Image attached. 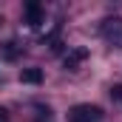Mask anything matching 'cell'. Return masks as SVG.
Segmentation results:
<instances>
[{
  "label": "cell",
  "mask_w": 122,
  "mask_h": 122,
  "mask_svg": "<svg viewBox=\"0 0 122 122\" xmlns=\"http://www.w3.org/2000/svg\"><path fill=\"white\" fill-rule=\"evenodd\" d=\"M102 37H108L111 43L122 46V20L119 17H108V20L102 23Z\"/></svg>",
  "instance_id": "7a4b0ae2"
},
{
  "label": "cell",
  "mask_w": 122,
  "mask_h": 122,
  "mask_svg": "<svg viewBox=\"0 0 122 122\" xmlns=\"http://www.w3.org/2000/svg\"><path fill=\"white\" fill-rule=\"evenodd\" d=\"M20 82H26V85H40V82H43V68H23V71H20Z\"/></svg>",
  "instance_id": "5b68a950"
},
{
  "label": "cell",
  "mask_w": 122,
  "mask_h": 122,
  "mask_svg": "<svg viewBox=\"0 0 122 122\" xmlns=\"http://www.w3.org/2000/svg\"><path fill=\"white\" fill-rule=\"evenodd\" d=\"M0 23H3V20H0Z\"/></svg>",
  "instance_id": "9c48e42d"
},
{
  "label": "cell",
  "mask_w": 122,
  "mask_h": 122,
  "mask_svg": "<svg viewBox=\"0 0 122 122\" xmlns=\"http://www.w3.org/2000/svg\"><path fill=\"white\" fill-rule=\"evenodd\" d=\"M111 99L122 102V85H111Z\"/></svg>",
  "instance_id": "52a82bcc"
},
{
  "label": "cell",
  "mask_w": 122,
  "mask_h": 122,
  "mask_svg": "<svg viewBox=\"0 0 122 122\" xmlns=\"http://www.w3.org/2000/svg\"><path fill=\"white\" fill-rule=\"evenodd\" d=\"M0 57H3V60H17V57H20V46H17V43H14V40H9V43H3V46H0Z\"/></svg>",
  "instance_id": "8992f818"
},
{
  "label": "cell",
  "mask_w": 122,
  "mask_h": 122,
  "mask_svg": "<svg viewBox=\"0 0 122 122\" xmlns=\"http://www.w3.org/2000/svg\"><path fill=\"white\" fill-rule=\"evenodd\" d=\"M71 122H99L102 119V108L99 105H74L68 111Z\"/></svg>",
  "instance_id": "6da1fadb"
},
{
  "label": "cell",
  "mask_w": 122,
  "mask_h": 122,
  "mask_svg": "<svg viewBox=\"0 0 122 122\" xmlns=\"http://www.w3.org/2000/svg\"><path fill=\"white\" fill-rule=\"evenodd\" d=\"M26 23H29L31 29H37V26H43V20H46V9L40 6V3H26Z\"/></svg>",
  "instance_id": "3957f363"
},
{
  "label": "cell",
  "mask_w": 122,
  "mask_h": 122,
  "mask_svg": "<svg viewBox=\"0 0 122 122\" xmlns=\"http://www.w3.org/2000/svg\"><path fill=\"white\" fill-rule=\"evenodd\" d=\"M0 122H9V111L6 108H0Z\"/></svg>",
  "instance_id": "ba28073f"
},
{
  "label": "cell",
  "mask_w": 122,
  "mask_h": 122,
  "mask_svg": "<svg viewBox=\"0 0 122 122\" xmlns=\"http://www.w3.org/2000/svg\"><path fill=\"white\" fill-rule=\"evenodd\" d=\"M85 60H88V48H71V51L62 57V65H65L68 71H77Z\"/></svg>",
  "instance_id": "277c9868"
}]
</instances>
